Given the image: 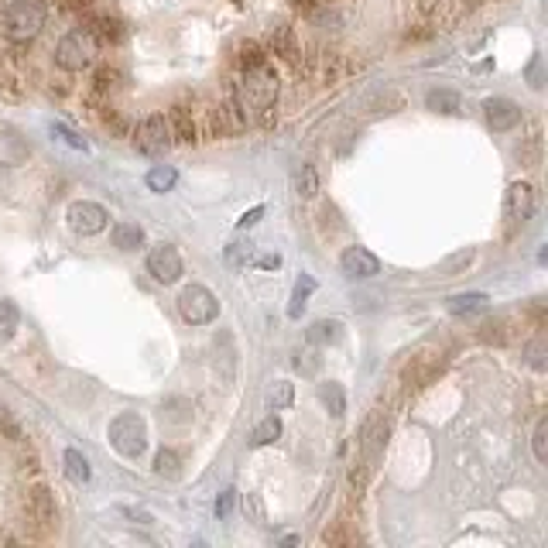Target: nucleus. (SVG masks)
I'll return each instance as SVG.
<instances>
[{
	"mask_svg": "<svg viewBox=\"0 0 548 548\" xmlns=\"http://www.w3.org/2000/svg\"><path fill=\"white\" fill-rule=\"evenodd\" d=\"M267 48H271V56H278L282 62L288 66H295L302 62V42H298V35L288 25H278V28L267 31Z\"/></svg>",
	"mask_w": 548,
	"mask_h": 548,
	"instance_id": "nucleus-13",
	"label": "nucleus"
},
{
	"mask_svg": "<svg viewBox=\"0 0 548 548\" xmlns=\"http://www.w3.org/2000/svg\"><path fill=\"white\" fill-rule=\"evenodd\" d=\"M319 401H323L326 411H329L333 419H343V411H346V394H343V388H339L336 380L319 384Z\"/></svg>",
	"mask_w": 548,
	"mask_h": 548,
	"instance_id": "nucleus-19",
	"label": "nucleus"
},
{
	"mask_svg": "<svg viewBox=\"0 0 548 548\" xmlns=\"http://www.w3.org/2000/svg\"><path fill=\"white\" fill-rule=\"evenodd\" d=\"M155 473H158V477L175 480L179 473H182V456H179L175 450H161L155 456Z\"/></svg>",
	"mask_w": 548,
	"mask_h": 548,
	"instance_id": "nucleus-31",
	"label": "nucleus"
},
{
	"mask_svg": "<svg viewBox=\"0 0 548 548\" xmlns=\"http://www.w3.org/2000/svg\"><path fill=\"white\" fill-rule=\"evenodd\" d=\"M292 4H295V7H298V11H302V15H315V11L323 7L326 0H292Z\"/></svg>",
	"mask_w": 548,
	"mask_h": 548,
	"instance_id": "nucleus-45",
	"label": "nucleus"
},
{
	"mask_svg": "<svg viewBox=\"0 0 548 548\" xmlns=\"http://www.w3.org/2000/svg\"><path fill=\"white\" fill-rule=\"evenodd\" d=\"M267 401H271L274 411H282V408L292 405V401H295V388H292V380H274V388H271V394H267Z\"/></svg>",
	"mask_w": 548,
	"mask_h": 548,
	"instance_id": "nucleus-36",
	"label": "nucleus"
},
{
	"mask_svg": "<svg viewBox=\"0 0 548 548\" xmlns=\"http://www.w3.org/2000/svg\"><path fill=\"white\" fill-rule=\"evenodd\" d=\"M52 134H56V138H62V141L69 144V148H76V151H86V148H89V144H86L83 138H76V134H72L66 124H52Z\"/></svg>",
	"mask_w": 548,
	"mask_h": 548,
	"instance_id": "nucleus-41",
	"label": "nucleus"
},
{
	"mask_svg": "<svg viewBox=\"0 0 548 548\" xmlns=\"http://www.w3.org/2000/svg\"><path fill=\"white\" fill-rule=\"evenodd\" d=\"M45 21H48L45 0H15V4L4 11V35H7V42L28 45L42 35Z\"/></svg>",
	"mask_w": 548,
	"mask_h": 548,
	"instance_id": "nucleus-2",
	"label": "nucleus"
},
{
	"mask_svg": "<svg viewBox=\"0 0 548 548\" xmlns=\"http://www.w3.org/2000/svg\"><path fill=\"white\" fill-rule=\"evenodd\" d=\"M360 534L353 532L350 528V518H339L333 528H326V534H323V542L326 545H353Z\"/></svg>",
	"mask_w": 548,
	"mask_h": 548,
	"instance_id": "nucleus-29",
	"label": "nucleus"
},
{
	"mask_svg": "<svg viewBox=\"0 0 548 548\" xmlns=\"http://www.w3.org/2000/svg\"><path fill=\"white\" fill-rule=\"evenodd\" d=\"M295 367L302 370V374H315V370H319V357H315L312 350L298 353V357H295Z\"/></svg>",
	"mask_w": 548,
	"mask_h": 548,
	"instance_id": "nucleus-42",
	"label": "nucleus"
},
{
	"mask_svg": "<svg viewBox=\"0 0 548 548\" xmlns=\"http://www.w3.org/2000/svg\"><path fill=\"white\" fill-rule=\"evenodd\" d=\"M11 425V411H7V405L0 401V429H7Z\"/></svg>",
	"mask_w": 548,
	"mask_h": 548,
	"instance_id": "nucleus-48",
	"label": "nucleus"
},
{
	"mask_svg": "<svg viewBox=\"0 0 548 548\" xmlns=\"http://www.w3.org/2000/svg\"><path fill=\"white\" fill-rule=\"evenodd\" d=\"M28 158V148L15 134H0V165H21Z\"/></svg>",
	"mask_w": 548,
	"mask_h": 548,
	"instance_id": "nucleus-26",
	"label": "nucleus"
},
{
	"mask_svg": "<svg viewBox=\"0 0 548 548\" xmlns=\"http://www.w3.org/2000/svg\"><path fill=\"white\" fill-rule=\"evenodd\" d=\"M62 463H66V473H69L72 483H89V477H93V470H89V460H86L79 450H66V456H62Z\"/></svg>",
	"mask_w": 548,
	"mask_h": 548,
	"instance_id": "nucleus-23",
	"label": "nucleus"
},
{
	"mask_svg": "<svg viewBox=\"0 0 548 548\" xmlns=\"http://www.w3.org/2000/svg\"><path fill=\"white\" fill-rule=\"evenodd\" d=\"M343 274L353 278V282H364V278H374L380 271V257L377 253H370L367 247H350V251L343 253Z\"/></svg>",
	"mask_w": 548,
	"mask_h": 548,
	"instance_id": "nucleus-15",
	"label": "nucleus"
},
{
	"mask_svg": "<svg viewBox=\"0 0 548 548\" xmlns=\"http://www.w3.org/2000/svg\"><path fill=\"white\" fill-rule=\"evenodd\" d=\"M144 243V230L134 223H117L113 226V247H120V251H138Z\"/></svg>",
	"mask_w": 548,
	"mask_h": 548,
	"instance_id": "nucleus-25",
	"label": "nucleus"
},
{
	"mask_svg": "<svg viewBox=\"0 0 548 548\" xmlns=\"http://www.w3.org/2000/svg\"><path fill=\"white\" fill-rule=\"evenodd\" d=\"M66 220H69L72 233H79V237H93L99 233L107 220H110V212L103 210L99 202H89V199H79V202H72L69 212H66Z\"/></svg>",
	"mask_w": 548,
	"mask_h": 548,
	"instance_id": "nucleus-10",
	"label": "nucleus"
},
{
	"mask_svg": "<svg viewBox=\"0 0 548 548\" xmlns=\"http://www.w3.org/2000/svg\"><path fill=\"white\" fill-rule=\"evenodd\" d=\"M226 261H230V264H251L253 247L251 243H230V247H226Z\"/></svg>",
	"mask_w": 548,
	"mask_h": 548,
	"instance_id": "nucleus-40",
	"label": "nucleus"
},
{
	"mask_svg": "<svg viewBox=\"0 0 548 548\" xmlns=\"http://www.w3.org/2000/svg\"><path fill=\"white\" fill-rule=\"evenodd\" d=\"M233 497H237V491H226L223 497L216 501V514H220V518H226V514H230V507H233Z\"/></svg>",
	"mask_w": 548,
	"mask_h": 548,
	"instance_id": "nucleus-44",
	"label": "nucleus"
},
{
	"mask_svg": "<svg viewBox=\"0 0 548 548\" xmlns=\"http://www.w3.org/2000/svg\"><path fill=\"white\" fill-rule=\"evenodd\" d=\"M62 4H66L69 11H89V7L97 4V0H62Z\"/></svg>",
	"mask_w": 548,
	"mask_h": 548,
	"instance_id": "nucleus-46",
	"label": "nucleus"
},
{
	"mask_svg": "<svg viewBox=\"0 0 548 548\" xmlns=\"http://www.w3.org/2000/svg\"><path fill=\"white\" fill-rule=\"evenodd\" d=\"M278 439H282V422H278V415H267L264 422H257V429L251 432V446L261 450V446H271Z\"/></svg>",
	"mask_w": 548,
	"mask_h": 548,
	"instance_id": "nucleus-21",
	"label": "nucleus"
},
{
	"mask_svg": "<svg viewBox=\"0 0 548 548\" xmlns=\"http://www.w3.org/2000/svg\"><path fill=\"white\" fill-rule=\"evenodd\" d=\"M532 450H534V460L545 466L548 463V419H538V425H534Z\"/></svg>",
	"mask_w": 548,
	"mask_h": 548,
	"instance_id": "nucleus-37",
	"label": "nucleus"
},
{
	"mask_svg": "<svg viewBox=\"0 0 548 548\" xmlns=\"http://www.w3.org/2000/svg\"><path fill=\"white\" fill-rule=\"evenodd\" d=\"M483 113H487V124H491L493 130H501V134H504V130H514V127L521 124V107L507 97H491L483 103Z\"/></svg>",
	"mask_w": 548,
	"mask_h": 548,
	"instance_id": "nucleus-14",
	"label": "nucleus"
},
{
	"mask_svg": "<svg viewBox=\"0 0 548 548\" xmlns=\"http://www.w3.org/2000/svg\"><path fill=\"white\" fill-rule=\"evenodd\" d=\"M179 312H182L185 323L206 326L220 315V302H216V295H212L206 284H189V288H182V295H179Z\"/></svg>",
	"mask_w": 548,
	"mask_h": 548,
	"instance_id": "nucleus-7",
	"label": "nucleus"
},
{
	"mask_svg": "<svg viewBox=\"0 0 548 548\" xmlns=\"http://www.w3.org/2000/svg\"><path fill=\"white\" fill-rule=\"evenodd\" d=\"M161 415L175 425H185L192 419V401H185V398H169V401L161 405Z\"/></svg>",
	"mask_w": 548,
	"mask_h": 548,
	"instance_id": "nucleus-32",
	"label": "nucleus"
},
{
	"mask_svg": "<svg viewBox=\"0 0 548 548\" xmlns=\"http://www.w3.org/2000/svg\"><path fill=\"white\" fill-rule=\"evenodd\" d=\"M134 144H138V151H144V155H165L171 148L169 117L165 113L144 117L141 124H138V130H134Z\"/></svg>",
	"mask_w": 548,
	"mask_h": 548,
	"instance_id": "nucleus-9",
	"label": "nucleus"
},
{
	"mask_svg": "<svg viewBox=\"0 0 548 548\" xmlns=\"http://www.w3.org/2000/svg\"><path fill=\"white\" fill-rule=\"evenodd\" d=\"M446 367V353L439 346H422L401 364V388L405 391H422L425 384H432L439 377V370Z\"/></svg>",
	"mask_w": 548,
	"mask_h": 548,
	"instance_id": "nucleus-4",
	"label": "nucleus"
},
{
	"mask_svg": "<svg viewBox=\"0 0 548 548\" xmlns=\"http://www.w3.org/2000/svg\"><path fill=\"white\" fill-rule=\"evenodd\" d=\"M120 83H124V72L103 66V69L97 72V83H93V89H97V93H103V97H110V93H117V86H120Z\"/></svg>",
	"mask_w": 548,
	"mask_h": 548,
	"instance_id": "nucleus-35",
	"label": "nucleus"
},
{
	"mask_svg": "<svg viewBox=\"0 0 548 548\" xmlns=\"http://www.w3.org/2000/svg\"><path fill=\"white\" fill-rule=\"evenodd\" d=\"M25 521H28V528L35 534H52L58 528V504L56 497H52V491L48 487H31L28 493H25Z\"/></svg>",
	"mask_w": 548,
	"mask_h": 548,
	"instance_id": "nucleus-6",
	"label": "nucleus"
},
{
	"mask_svg": "<svg viewBox=\"0 0 548 548\" xmlns=\"http://www.w3.org/2000/svg\"><path fill=\"white\" fill-rule=\"evenodd\" d=\"M491 305V295L483 292H463V295L450 298V312L452 315H470V312H483Z\"/></svg>",
	"mask_w": 548,
	"mask_h": 548,
	"instance_id": "nucleus-20",
	"label": "nucleus"
},
{
	"mask_svg": "<svg viewBox=\"0 0 548 548\" xmlns=\"http://www.w3.org/2000/svg\"><path fill=\"white\" fill-rule=\"evenodd\" d=\"M107 436H110V446L120 456L127 460H138L148 446V429H144V419L141 415H134V411H124V415H117L107 429Z\"/></svg>",
	"mask_w": 548,
	"mask_h": 548,
	"instance_id": "nucleus-5",
	"label": "nucleus"
},
{
	"mask_svg": "<svg viewBox=\"0 0 548 548\" xmlns=\"http://www.w3.org/2000/svg\"><path fill=\"white\" fill-rule=\"evenodd\" d=\"M480 339H483V343H493V346H507V343H514V339H518L514 319L501 315V319H491V323H483V326H480Z\"/></svg>",
	"mask_w": 548,
	"mask_h": 548,
	"instance_id": "nucleus-17",
	"label": "nucleus"
},
{
	"mask_svg": "<svg viewBox=\"0 0 548 548\" xmlns=\"http://www.w3.org/2000/svg\"><path fill=\"white\" fill-rule=\"evenodd\" d=\"M175 182H179V171L171 169V165H155V169L148 171V189L151 192H169Z\"/></svg>",
	"mask_w": 548,
	"mask_h": 548,
	"instance_id": "nucleus-27",
	"label": "nucleus"
},
{
	"mask_svg": "<svg viewBox=\"0 0 548 548\" xmlns=\"http://www.w3.org/2000/svg\"><path fill=\"white\" fill-rule=\"evenodd\" d=\"M339 336H343V323H339V319H319V323H312L309 333H305V339H309L312 346H329V343H336Z\"/></svg>",
	"mask_w": 548,
	"mask_h": 548,
	"instance_id": "nucleus-18",
	"label": "nucleus"
},
{
	"mask_svg": "<svg viewBox=\"0 0 548 548\" xmlns=\"http://www.w3.org/2000/svg\"><path fill=\"white\" fill-rule=\"evenodd\" d=\"M312 292H315V278H312V274H302V282H298L295 292H292V305H288V315H292V319L302 315V309H305V302H309Z\"/></svg>",
	"mask_w": 548,
	"mask_h": 548,
	"instance_id": "nucleus-28",
	"label": "nucleus"
},
{
	"mask_svg": "<svg viewBox=\"0 0 548 548\" xmlns=\"http://www.w3.org/2000/svg\"><path fill=\"white\" fill-rule=\"evenodd\" d=\"M473 257H477V253L470 251V247L450 253L446 261H439V274H442V278H452V274H460V271H466V267L473 264Z\"/></svg>",
	"mask_w": 548,
	"mask_h": 548,
	"instance_id": "nucleus-30",
	"label": "nucleus"
},
{
	"mask_svg": "<svg viewBox=\"0 0 548 548\" xmlns=\"http://www.w3.org/2000/svg\"><path fill=\"white\" fill-rule=\"evenodd\" d=\"M169 127H171V141L179 144H196L199 141V117L192 103H175L169 113Z\"/></svg>",
	"mask_w": 548,
	"mask_h": 548,
	"instance_id": "nucleus-12",
	"label": "nucleus"
},
{
	"mask_svg": "<svg viewBox=\"0 0 548 548\" xmlns=\"http://www.w3.org/2000/svg\"><path fill=\"white\" fill-rule=\"evenodd\" d=\"M257 264L267 267V271H271V267H282V257H278V253H264V257H261Z\"/></svg>",
	"mask_w": 548,
	"mask_h": 548,
	"instance_id": "nucleus-47",
	"label": "nucleus"
},
{
	"mask_svg": "<svg viewBox=\"0 0 548 548\" xmlns=\"http://www.w3.org/2000/svg\"><path fill=\"white\" fill-rule=\"evenodd\" d=\"M237 62H240V69H247V66H261V62H267V52L257 42H243L237 48Z\"/></svg>",
	"mask_w": 548,
	"mask_h": 548,
	"instance_id": "nucleus-39",
	"label": "nucleus"
},
{
	"mask_svg": "<svg viewBox=\"0 0 548 548\" xmlns=\"http://www.w3.org/2000/svg\"><path fill=\"white\" fill-rule=\"evenodd\" d=\"M261 216H264V206H253L251 212H243V216H240L237 226H240V230H247V226H253L257 220H261Z\"/></svg>",
	"mask_w": 548,
	"mask_h": 548,
	"instance_id": "nucleus-43",
	"label": "nucleus"
},
{
	"mask_svg": "<svg viewBox=\"0 0 548 548\" xmlns=\"http://www.w3.org/2000/svg\"><path fill=\"white\" fill-rule=\"evenodd\" d=\"M17 323H21V315H17L15 302H4V298H0V343H7V339L15 336Z\"/></svg>",
	"mask_w": 548,
	"mask_h": 548,
	"instance_id": "nucleus-33",
	"label": "nucleus"
},
{
	"mask_svg": "<svg viewBox=\"0 0 548 548\" xmlns=\"http://www.w3.org/2000/svg\"><path fill=\"white\" fill-rule=\"evenodd\" d=\"M425 103H429V110H436V113H456L460 110V97L450 93V89H432V93L425 97Z\"/></svg>",
	"mask_w": 548,
	"mask_h": 548,
	"instance_id": "nucleus-34",
	"label": "nucleus"
},
{
	"mask_svg": "<svg viewBox=\"0 0 548 548\" xmlns=\"http://www.w3.org/2000/svg\"><path fill=\"white\" fill-rule=\"evenodd\" d=\"M405 107V97L401 93H394V89H384V93H374V97L364 103L367 113H398Z\"/></svg>",
	"mask_w": 548,
	"mask_h": 548,
	"instance_id": "nucleus-24",
	"label": "nucleus"
},
{
	"mask_svg": "<svg viewBox=\"0 0 548 548\" xmlns=\"http://www.w3.org/2000/svg\"><path fill=\"white\" fill-rule=\"evenodd\" d=\"M538 210V192H534L532 182H514L504 192V223L507 230H518L534 216Z\"/></svg>",
	"mask_w": 548,
	"mask_h": 548,
	"instance_id": "nucleus-8",
	"label": "nucleus"
},
{
	"mask_svg": "<svg viewBox=\"0 0 548 548\" xmlns=\"http://www.w3.org/2000/svg\"><path fill=\"white\" fill-rule=\"evenodd\" d=\"M282 93V79L267 62L261 66H247L240 69L237 83H233V107L243 120H257V124H271V110Z\"/></svg>",
	"mask_w": 548,
	"mask_h": 548,
	"instance_id": "nucleus-1",
	"label": "nucleus"
},
{
	"mask_svg": "<svg viewBox=\"0 0 548 548\" xmlns=\"http://www.w3.org/2000/svg\"><path fill=\"white\" fill-rule=\"evenodd\" d=\"M524 360H528V367H532V370H545V367H548V360H545V336H542V333H538V336H534L532 343L524 346Z\"/></svg>",
	"mask_w": 548,
	"mask_h": 548,
	"instance_id": "nucleus-38",
	"label": "nucleus"
},
{
	"mask_svg": "<svg viewBox=\"0 0 548 548\" xmlns=\"http://www.w3.org/2000/svg\"><path fill=\"white\" fill-rule=\"evenodd\" d=\"M148 271L155 274V282L171 284L182 278V257L171 243H155L151 253H148Z\"/></svg>",
	"mask_w": 548,
	"mask_h": 548,
	"instance_id": "nucleus-11",
	"label": "nucleus"
},
{
	"mask_svg": "<svg viewBox=\"0 0 548 548\" xmlns=\"http://www.w3.org/2000/svg\"><path fill=\"white\" fill-rule=\"evenodd\" d=\"M86 28L97 35V42H110V45L124 42V35H127L124 21H120L117 15H93Z\"/></svg>",
	"mask_w": 548,
	"mask_h": 548,
	"instance_id": "nucleus-16",
	"label": "nucleus"
},
{
	"mask_svg": "<svg viewBox=\"0 0 548 548\" xmlns=\"http://www.w3.org/2000/svg\"><path fill=\"white\" fill-rule=\"evenodd\" d=\"M99 56V42L89 28H72L69 35H62V42L56 45V62L66 72H83L89 69Z\"/></svg>",
	"mask_w": 548,
	"mask_h": 548,
	"instance_id": "nucleus-3",
	"label": "nucleus"
},
{
	"mask_svg": "<svg viewBox=\"0 0 548 548\" xmlns=\"http://www.w3.org/2000/svg\"><path fill=\"white\" fill-rule=\"evenodd\" d=\"M292 185H295V192L302 199H312L319 192V171L315 165H298L295 175H292Z\"/></svg>",
	"mask_w": 548,
	"mask_h": 548,
	"instance_id": "nucleus-22",
	"label": "nucleus"
}]
</instances>
